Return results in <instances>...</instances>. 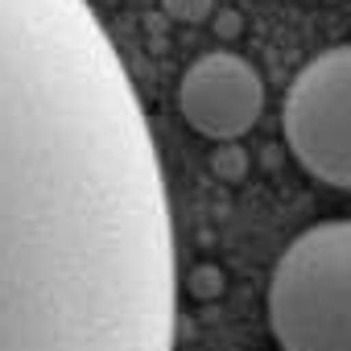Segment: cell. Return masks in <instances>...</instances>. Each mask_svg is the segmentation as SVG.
<instances>
[{
    "instance_id": "cell-1",
    "label": "cell",
    "mask_w": 351,
    "mask_h": 351,
    "mask_svg": "<svg viewBox=\"0 0 351 351\" xmlns=\"http://www.w3.org/2000/svg\"><path fill=\"white\" fill-rule=\"evenodd\" d=\"M281 351H351V219L306 228L269 277Z\"/></svg>"
},
{
    "instance_id": "cell-2",
    "label": "cell",
    "mask_w": 351,
    "mask_h": 351,
    "mask_svg": "<svg viewBox=\"0 0 351 351\" xmlns=\"http://www.w3.org/2000/svg\"><path fill=\"white\" fill-rule=\"evenodd\" d=\"M281 132L310 178L351 191V46L322 50L293 75Z\"/></svg>"
},
{
    "instance_id": "cell-3",
    "label": "cell",
    "mask_w": 351,
    "mask_h": 351,
    "mask_svg": "<svg viewBox=\"0 0 351 351\" xmlns=\"http://www.w3.org/2000/svg\"><path fill=\"white\" fill-rule=\"evenodd\" d=\"M178 108L186 124L211 141H240L256 128L265 112L261 71L232 50H211L195 58L178 87Z\"/></svg>"
},
{
    "instance_id": "cell-4",
    "label": "cell",
    "mask_w": 351,
    "mask_h": 351,
    "mask_svg": "<svg viewBox=\"0 0 351 351\" xmlns=\"http://www.w3.org/2000/svg\"><path fill=\"white\" fill-rule=\"evenodd\" d=\"M165 5V13L173 17V21H207V13H211V0H161Z\"/></svg>"
}]
</instances>
